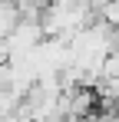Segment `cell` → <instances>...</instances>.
Wrapping results in <instances>:
<instances>
[{"instance_id":"cell-1","label":"cell","mask_w":119,"mask_h":122,"mask_svg":"<svg viewBox=\"0 0 119 122\" xmlns=\"http://www.w3.org/2000/svg\"><path fill=\"white\" fill-rule=\"evenodd\" d=\"M20 102H23V99H20L13 89L0 86V119H3V116H10V112H17V109H20Z\"/></svg>"},{"instance_id":"cell-2","label":"cell","mask_w":119,"mask_h":122,"mask_svg":"<svg viewBox=\"0 0 119 122\" xmlns=\"http://www.w3.org/2000/svg\"><path fill=\"white\" fill-rule=\"evenodd\" d=\"M3 3H10V0H0V7H3Z\"/></svg>"}]
</instances>
